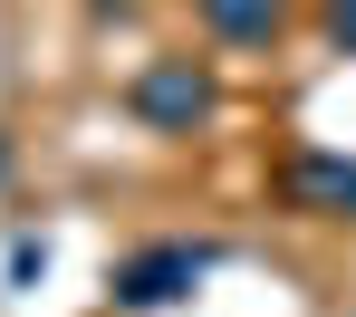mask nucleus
Instances as JSON below:
<instances>
[{
  "label": "nucleus",
  "mask_w": 356,
  "mask_h": 317,
  "mask_svg": "<svg viewBox=\"0 0 356 317\" xmlns=\"http://www.w3.org/2000/svg\"><path fill=\"white\" fill-rule=\"evenodd\" d=\"M327 39H337V49L356 58V0H327Z\"/></svg>",
  "instance_id": "423d86ee"
},
{
  "label": "nucleus",
  "mask_w": 356,
  "mask_h": 317,
  "mask_svg": "<svg viewBox=\"0 0 356 317\" xmlns=\"http://www.w3.org/2000/svg\"><path fill=\"white\" fill-rule=\"evenodd\" d=\"M0 164H10V144H0Z\"/></svg>",
  "instance_id": "0eeeda50"
},
{
  "label": "nucleus",
  "mask_w": 356,
  "mask_h": 317,
  "mask_svg": "<svg viewBox=\"0 0 356 317\" xmlns=\"http://www.w3.org/2000/svg\"><path fill=\"white\" fill-rule=\"evenodd\" d=\"M125 116L145 135H193L222 116V77L202 58H145L135 77H125Z\"/></svg>",
  "instance_id": "f03ea898"
},
{
  "label": "nucleus",
  "mask_w": 356,
  "mask_h": 317,
  "mask_svg": "<svg viewBox=\"0 0 356 317\" xmlns=\"http://www.w3.org/2000/svg\"><path fill=\"white\" fill-rule=\"evenodd\" d=\"M193 10H202V29L222 49H270L289 29V0H193Z\"/></svg>",
  "instance_id": "20e7f679"
},
{
  "label": "nucleus",
  "mask_w": 356,
  "mask_h": 317,
  "mask_svg": "<svg viewBox=\"0 0 356 317\" xmlns=\"http://www.w3.org/2000/svg\"><path fill=\"white\" fill-rule=\"evenodd\" d=\"M212 269H222V250H212V241H145V250H125L116 269H106V308H116V317L183 308Z\"/></svg>",
  "instance_id": "f257e3e1"
},
{
  "label": "nucleus",
  "mask_w": 356,
  "mask_h": 317,
  "mask_svg": "<svg viewBox=\"0 0 356 317\" xmlns=\"http://www.w3.org/2000/svg\"><path fill=\"white\" fill-rule=\"evenodd\" d=\"M39 269H49V241H29V231H19V241H10V279H19V289H29V279H39Z\"/></svg>",
  "instance_id": "39448f33"
},
{
  "label": "nucleus",
  "mask_w": 356,
  "mask_h": 317,
  "mask_svg": "<svg viewBox=\"0 0 356 317\" xmlns=\"http://www.w3.org/2000/svg\"><path fill=\"white\" fill-rule=\"evenodd\" d=\"M280 202L308 212V221H356V164H347V154H289Z\"/></svg>",
  "instance_id": "7ed1b4c3"
}]
</instances>
